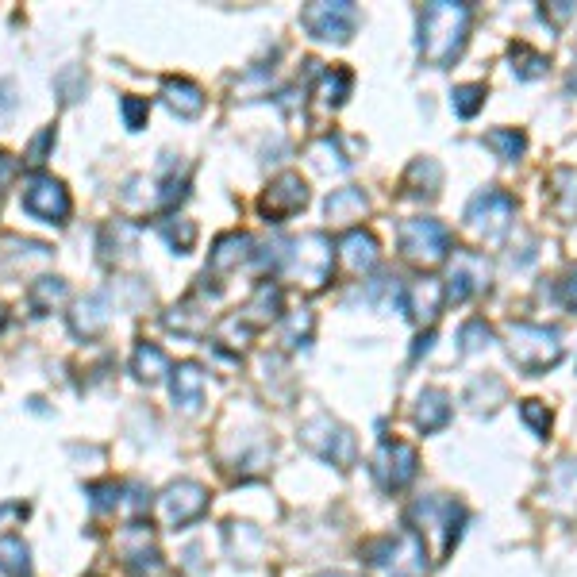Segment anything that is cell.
I'll return each instance as SVG.
<instances>
[{"label": "cell", "instance_id": "cell-12", "mask_svg": "<svg viewBox=\"0 0 577 577\" xmlns=\"http://www.w3.org/2000/svg\"><path fill=\"white\" fill-rule=\"evenodd\" d=\"M489 277H493V266L489 258L477 251H458L451 262V277H447V301L451 304H462L485 293L489 289Z\"/></svg>", "mask_w": 577, "mask_h": 577}, {"label": "cell", "instance_id": "cell-47", "mask_svg": "<svg viewBox=\"0 0 577 577\" xmlns=\"http://www.w3.org/2000/svg\"><path fill=\"white\" fill-rule=\"evenodd\" d=\"M8 516H27V504H4V508H0V520H8Z\"/></svg>", "mask_w": 577, "mask_h": 577}, {"label": "cell", "instance_id": "cell-2", "mask_svg": "<svg viewBox=\"0 0 577 577\" xmlns=\"http://www.w3.org/2000/svg\"><path fill=\"white\" fill-rule=\"evenodd\" d=\"M331 239L324 231H304L301 239H281V266L277 274L293 277L308 293H320L331 281Z\"/></svg>", "mask_w": 577, "mask_h": 577}, {"label": "cell", "instance_id": "cell-5", "mask_svg": "<svg viewBox=\"0 0 577 577\" xmlns=\"http://www.w3.org/2000/svg\"><path fill=\"white\" fill-rule=\"evenodd\" d=\"M301 443L316 454V458H324V462L339 466V470H351L354 458H358V443H354V435L339 424V420H331L327 412L312 416V420H304Z\"/></svg>", "mask_w": 577, "mask_h": 577}, {"label": "cell", "instance_id": "cell-31", "mask_svg": "<svg viewBox=\"0 0 577 577\" xmlns=\"http://www.w3.org/2000/svg\"><path fill=\"white\" fill-rule=\"evenodd\" d=\"M312 331H316V316H312L308 308H297V312H289L285 324H281V343H285L289 351L308 347V343H312Z\"/></svg>", "mask_w": 577, "mask_h": 577}, {"label": "cell", "instance_id": "cell-46", "mask_svg": "<svg viewBox=\"0 0 577 577\" xmlns=\"http://www.w3.org/2000/svg\"><path fill=\"white\" fill-rule=\"evenodd\" d=\"M431 339H435V335H431V327H427L424 335L416 339V347H412V358H420V354H424V351H431Z\"/></svg>", "mask_w": 577, "mask_h": 577}, {"label": "cell", "instance_id": "cell-38", "mask_svg": "<svg viewBox=\"0 0 577 577\" xmlns=\"http://www.w3.org/2000/svg\"><path fill=\"white\" fill-rule=\"evenodd\" d=\"M89 493V508L101 516V512H116L120 504H124V485H116V481H104V485H89L85 489Z\"/></svg>", "mask_w": 577, "mask_h": 577}, {"label": "cell", "instance_id": "cell-25", "mask_svg": "<svg viewBox=\"0 0 577 577\" xmlns=\"http://www.w3.org/2000/svg\"><path fill=\"white\" fill-rule=\"evenodd\" d=\"M66 297H70V285L62 277H39L27 289V308H31V316H51Z\"/></svg>", "mask_w": 577, "mask_h": 577}, {"label": "cell", "instance_id": "cell-11", "mask_svg": "<svg viewBox=\"0 0 577 577\" xmlns=\"http://www.w3.org/2000/svg\"><path fill=\"white\" fill-rule=\"evenodd\" d=\"M204 508H208V489H204L201 481H174V485H166L162 489V497H158V520L170 527V531H181V527H189L193 520H201Z\"/></svg>", "mask_w": 577, "mask_h": 577}, {"label": "cell", "instance_id": "cell-13", "mask_svg": "<svg viewBox=\"0 0 577 577\" xmlns=\"http://www.w3.org/2000/svg\"><path fill=\"white\" fill-rule=\"evenodd\" d=\"M304 204H308V185H304L301 174H277L270 181V189L262 193V216L270 220V224H281V220H289V216H297Z\"/></svg>", "mask_w": 577, "mask_h": 577}, {"label": "cell", "instance_id": "cell-29", "mask_svg": "<svg viewBox=\"0 0 577 577\" xmlns=\"http://www.w3.org/2000/svg\"><path fill=\"white\" fill-rule=\"evenodd\" d=\"M354 85V74L351 70H343V66H331L320 74V85H316V97L324 108H339V104L347 101V93H351Z\"/></svg>", "mask_w": 577, "mask_h": 577}, {"label": "cell", "instance_id": "cell-42", "mask_svg": "<svg viewBox=\"0 0 577 577\" xmlns=\"http://www.w3.org/2000/svg\"><path fill=\"white\" fill-rule=\"evenodd\" d=\"M520 416L535 427V435H547V431H551V412H547V404L524 401V404H520Z\"/></svg>", "mask_w": 577, "mask_h": 577}, {"label": "cell", "instance_id": "cell-45", "mask_svg": "<svg viewBox=\"0 0 577 577\" xmlns=\"http://www.w3.org/2000/svg\"><path fill=\"white\" fill-rule=\"evenodd\" d=\"M562 301H566L577 312V266L570 270V274H566V281H562Z\"/></svg>", "mask_w": 577, "mask_h": 577}, {"label": "cell", "instance_id": "cell-3", "mask_svg": "<svg viewBox=\"0 0 577 577\" xmlns=\"http://www.w3.org/2000/svg\"><path fill=\"white\" fill-rule=\"evenodd\" d=\"M508 354L524 374L539 377L562 362V335L558 327L543 324H508Z\"/></svg>", "mask_w": 577, "mask_h": 577}, {"label": "cell", "instance_id": "cell-9", "mask_svg": "<svg viewBox=\"0 0 577 577\" xmlns=\"http://www.w3.org/2000/svg\"><path fill=\"white\" fill-rule=\"evenodd\" d=\"M512 212H516L512 193H504V189H485V193H477L474 201L466 204V227L474 231L477 239L497 243L504 231H508V224H512Z\"/></svg>", "mask_w": 577, "mask_h": 577}, {"label": "cell", "instance_id": "cell-7", "mask_svg": "<svg viewBox=\"0 0 577 577\" xmlns=\"http://www.w3.org/2000/svg\"><path fill=\"white\" fill-rule=\"evenodd\" d=\"M20 208H24L27 216H35V220H43V224H66L70 220V193H66V185L51 174H27L24 177V189H20Z\"/></svg>", "mask_w": 577, "mask_h": 577}, {"label": "cell", "instance_id": "cell-17", "mask_svg": "<svg viewBox=\"0 0 577 577\" xmlns=\"http://www.w3.org/2000/svg\"><path fill=\"white\" fill-rule=\"evenodd\" d=\"M170 397L181 412H201L204 404V370L197 362H181L170 374Z\"/></svg>", "mask_w": 577, "mask_h": 577}, {"label": "cell", "instance_id": "cell-41", "mask_svg": "<svg viewBox=\"0 0 577 577\" xmlns=\"http://www.w3.org/2000/svg\"><path fill=\"white\" fill-rule=\"evenodd\" d=\"M120 112H124L127 131H139V127L147 124V116H151V104L143 101V97H124V101H120Z\"/></svg>", "mask_w": 577, "mask_h": 577}, {"label": "cell", "instance_id": "cell-1", "mask_svg": "<svg viewBox=\"0 0 577 577\" xmlns=\"http://www.w3.org/2000/svg\"><path fill=\"white\" fill-rule=\"evenodd\" d=\"M474 8L458 0H435L420 12V54L427 66H451L466 47Z\"/></svg>", "mask_w": 577, "mask_h": 577}, {"label": "cell", "instance_id": "cell-4", "mask_svg": "<svg viewBox=\"0 0 577 577\" xmlns=\"http://www.w3.org/2000/svg\"><path fill=\"white\" fill-rule=\"evenodd\" d=\"M366 566L377 577H420L427 570L424 543L416 535H385L366 547Z\"/></svg>", "mask_w": 577, "mask_h": 577}, {"label": "cell", "instance_id": "cell-37", "mask_svg": "<svg viewBox=\"0 0 577 577\" xmlns=\"http://www.w3.org/2000/svg\"><path fill=\"white\" fill-rule=\"evenodd\" d=\"M166 327L177 331V335H201L204 331V316L193 308V301L185 304H174L170 312H166Z\"/></svg>", "mask_w": 577, "mask_h": 577}, {"label": "cell", "instance_id": "cell-32", "mask_svg": "<svg viewBox=\"0 0 577 577\" xmlns=\"http://www.w3.org/2000/svg\"><path fill=\"white\" fill-rule=\"evenodd\" d=\"M485 147H493L504 162H520L527 151V135L520 131V127H497V131L485 135Z\"/></svg>", "mask_w": 577, "mask_h": 577}, {"label": "cell", "instance_id": "cell-35", "mask_svg": "<svg viewBox=\"0 0 577 577\" xmlns=\"http://www.w3.org/2000/svg\"><path fill=\"white\" fill-rule=\"evenodd\" d=\"M512 74L520 77V81H531V77H543L547 74V54H539V51H531L527 43H512Z\"/></svg>", "mask_w": 577, "mask_h": 577}, {"label": "cell", "instance_id": "cell-34", "mask_svg": "<svg viewBox=\"0 0 577 577\" xmlns=\"http://www.w3.org/2000/svg\"><path fill=\"white\" fill-rule=\"evenodd\" d=\"M551 185H554V212L562 220H570L577 212V174L574 170H554Z\"/></svg>", "mask_w": 577, "mask_h": 577}, {"label": "cell", "instance_id": "cell-14", "mask_svg": "<svg viewBox=\"0 0 577 577\" xmlns=\"http://www.w3.org/2000/svg\"><path fill=\"white\" fill-rule=\"evenodd\" d=\"M443 304H447V285L439 277H416V281L404 285L401 293V308L408 312V320L420 327L435 324V316L443 312Z\"/></svg>", "mask_w": 577, "mask_h": 577}, {"label": "cell", "instance_id": "cell-21", "mask_svg": "<svg viewBox=\"0 0 577 577\" xmlns=\"http://www.w3.org/2000/svg\"><path fill=\"white\" fill-rule=\"evenodd\" d=\"M162 101L170 104V112H177L181 120H193L204 112V89L185 81V77H166L162 81Z\"/></svg>", "mask_w": 577, "mask_h": 577}, {"label": "cell", "instance_id": "cell-48", "mask_svg": "<svg viewBox=\"0 0 577 577\" xmlns=\"http://www.w3.org/2000/svg\"><path fill=\"white\" fill-rule=\"evenodd\" d=\"M570 89H577V62H574V70H570Z\"/></svg>", "mask_w": 577, "mask_h": 577}, {"label": "cell", "instance_id": "cell-10", "mask_svg": "<svg viewBox=\"0 0 577 577\" xmlns=\"http://www.w3.org/2000/svg\"><path fill=\"white\" fill-rule=\"evenodd\" d=\"M301 27L312 39H324V43H347L358 27V8L347 0H320V4H308L301 8Z\"/></svg>", "mask_w": 577, "mask_h": 577}, {"label": "cell", "instance_id": "cell-44", "mask_svg": "<svg viewBox=\"0 0 577 577\" xmlns=\"http://www.w3.org/2000/svg\"><path fill=\"white\" fill-rule=\"evenodd\" d=\"M12 177H16V158L0 151V193H4L8 185H12Z\"/></svg>", "mask_w": 577, "mask_h": 577}, {"label": "cell", "instance_id": "cell-18", "mask_svg": "<svg viewBox=\"0 0 577 577\" xmlns=\"http://www.w3.org/2000/svg\"><path fill=\"white\" fill-rule=\"evenodd\" d=\"M108 289L104 293H89V297H81L74 304V312H70V331H74L77 339H93V335H101L104 327H108Z\"/></svg>", "mask_w": 577, "mask_h": 577}, {"label": "cell", "instance_id": "cell-24", "mask_svg": "<svg viewBox=\"0 0 577 577\" xmlns=\"http://www.w3.org/2000/svg\"><path fill=\"white\" fill-rule=\"evenodd\" d=\"M135 239H139V227H131L127 220H112V224H104L101 239H97L101 258L104 262H120V258H127V254L135 251Z\"/></svg>", "mask_w": 577, "mask_h": 577}, {"label": "cell", "instance_id": "cell-15", "mask_svg": "<svg viewBox=\"0 0 577 577\" xmlns=\"http://www.w3.org/2000/svg\"><path fill=\"white\" fill-rule=\"evenodd\" d=\"M254 258V239L247 231H227L220 235L216 243H212V251H208V274L220 277V274H231V270H239L243 262H251Z\"/></svg>", "mask_w": 577, "mask_h": 577}, {"label": "cell", "instance_id": "cell-33", "mask_svg": "<svg viewBox=\"0 0 577 577\" xmlns=\"http://www.w3.org/2000/svg\"><path fill=\"white\" fill-rule=\"evenodd\" d=\"M158 235L174 247V254H189L197 243V224L181 220V216H166V220H158Z\"/></svg>", "mask_w": 577, "mask_h": 577}, {"label": "cell", "instance_id": "cell-20", "mask_svg": "<svg viewBox=\"0 0 577 577\" xmlns=\"http://www.w3.org/2000/svg\"><path fill=\"white\" fill-rule=\"evenodd\" d=\"M277 316H281V285L277 281H258L247 308L239 312V320L254 331V327H266L270 320H277Z\"/></svg>", "mask_w": 577, "mask_h": 577}, {"label": "cell", "instance_id": "cell-27", "mask_svg": "<svg viewBox=\"0 0 577 577\" xmlns=\"http://www.w3.org/2000/svg\"><path fill=\"white\" fill-rule=\"evenodd\" d=\"M131 374L139 377V381H147V385H154V381H162L166 374H174V366H170V358H166L162 347L139 343L135 354H131Z\"/></svg>", "mask_w": 577, "mask_h": 577}, {"label": "cell", "instance_id": "cell-28", "mask_svg": "<svg viewBox=\"0 0 577 577\" xmlns=\"http://www.w3.org/2000/svg\"><path fill=\"white\" fill-rule=\"evenodd\" d=\"M227 551L235 554V562H258L262 554V531L251 524H227Z\"/></svg>", "mask_w": 577, "mask_h": 577}, {"label": "cell", "instance_id": "cell-19", "mask_svg": "<svg viewBox=\"0 0 577 577\" xmlns=\"http://www.w3.org/2000/svg\"><path fill=\"white\" fill-rule=\"evenodd\" d=\"M120 551H124V558H127V566L135 570V574H158V551L151 547V531L143 524H131L120 535Z\"/></svg>", "mask_w": 577, "mask_h": 577}, {"label": "cell", "instance_id": "cell-36", "mask_svg": "<svg viewBox=\"0 0 577 577\" xmlns=\"http://www.w3.org/2000/svg\"><path fill=\"white\" fill-rule=\"evenodd\" d=\"M485 85H458L451 93V108L458 120H474L477 112H481V104H485Z\"/></svg>", "mask_w": 577, "mask_h": 577}, {"label": "cell", "instance_id": "cell-40", "mask_svg": "<svg viewBox=\"0 0 577 577\" xmlns=\"http://www.w3.org/2000/svg\"><path fill=\"white\" fill-rule=\"evenodd\" d=\"M54 89L62 93V104L81 101V97H85V74L70 66V70H62V74H58V81H54Z\"/></svg>", "mask_w": 577, "mask_h": 577}, {"label": "cell", "instance_id": "cell-6", "mask_svg": "<svg viewBox=\"0 0 577 577\" xmlns=\"http://www.w3.org/2000/svg\"><path fill=\"white\" fill-rule=\"evenodd\" d=\"M401 254L416 266H439L451 258V227L431 220V216H420V220H404L401 224Z\"/></svg>", "mask_w": 577, "mask_h": 577}, {"label": "cell", "instance_id": "cell-26", "mask_svg": "<svg viewBox=\"0 0 577 577\" xmlns=\"http://www.w3.org/2000/svg\"><path fill=\"white\" fill-rule=\"evenodd\" d=\"M439 185H443V170H439V162L435 158H416L412 166H408V174H404V189H408V197H439Z\"/></svg>", "mask_w": 577, "mask_h": 577}, {"label": "cell", "instance_id": "cell-23", "mask_svg": "<svg viewBox=\"0 0 577 577\" xmlns=\"http://www.w3.org/2000/svg\"><path fill=\"white\" fill-rule=\"evenodd\" d=\"M324 212L331 224H354V220H362V216L370 212V197H366L362 189L347 185V189H335V193L327 197Z\"/></svg>", "mask_w": 577, "mask_h": 577}, {"label": "cell", "instance_id": "cell-22", "mask_svg": "<svg viewBox=\"0 0 577 577\" xmlns=\"http://www.w3.org/2000/svg\"><path fill=\"white\" fill-rule=\"evenodd\" d=\"M451 424V397L443 389H424L420 401H416V427L424 435H435Z\"/></svg>", "mask_w": 577, "mask_h": 577}, {"label": "cell", "instance_id": "cell-43", "mask_svg": "<svg viewBox=\"0 0 577 577\" xmlns=\"http://www.w3.org/2000/svg\"><path fill=\"white\" fill-rule=\"evenodd\" d=\"M51 147H54V127H43V131L31 139V147H27V166H43Z\"/></svg>", "mask_w": 577, "mask_h": 577}, {"label": "cell", "instance_id": "cell-49", "mask_svg": "<svg viewBox=\"0 0 577 577\" xmlns=\"http://www.w3.org/2000/svg\"><path fill=\"white\" fill-rule=\"evenodd\" d=\"M320 577H351V574H320Z\"/></svg>", "mask_w": 577, "mask_h": 577}, {"label": "cell", "instance_id": "cell-16", "mask_svg": "<svg viewBox=\"0 0 577 577\" xmlns=\"http://www.w3.org/2000/svg\"><path fill=\"white\" fill-rule=\"evenodd\" d=\"M335 251H339V262L347 266V274H354V277L370 274L377 266V258H381V254H377V239L370 231H362V227H351V231L339 239Z\"/></svg>", "mask_w": 577, "mask_h": 577}, {"label": "cell", "instance_id": "cell-30", "mask_svg": "<svg viewBox=\"0 0 577 577\" xmlns=\"http://www.w3.org/2000/svg\"><path fill=\"white\" fill-rule=\"evenodd\" d=\"M0 574L27 577L31 574V551L20 535H0Z\"/></svg>", "mask_w": 577, "mask_h": 577}, {"label": "cell", "instance_id": "cell-8", "mask_svg": "<svg viewBox=\"0 0 577 577\" xmlns=\"http://www.w3.org/2000/svg\"><path fill=\"white\" fill-rule=\"evenodd\" d=\"M370 470H374L377 485H381L385 493H401L404 485H412L416 474H420V454H416L412 443H404V439H381Z\"/></svg>", "mask_w": 577, "mask_h": 577}, {"label": "cell", "instance_id": "cell-50", "mask_svg": "<svg viewBox=\"0 0 577 577\" xmlns=\"http://www.w3.org/2000/svg\"><path fill=\"white\" fill-rule=\"evenodd\" d=\"M0 327H4V308H0Z\"/></svg>", "mask_w": 577, "mask_h": 577}, {"label": "cell", "instance_id": "cell-39", "mask_svg": "<svg viewBox=\"0 0 577 577\" xmlns=\"http://www.w3.org/2000/svg\"><path fill=\"white\" fill-rule=\"evenodd\" d=\"M458 339H462V351L474 354L481 347H489V339H493V327L485 324V320H470V324L458 331Z\"/></svg>", "mask_w": 577, "mask_h": 577}]
</instances>
